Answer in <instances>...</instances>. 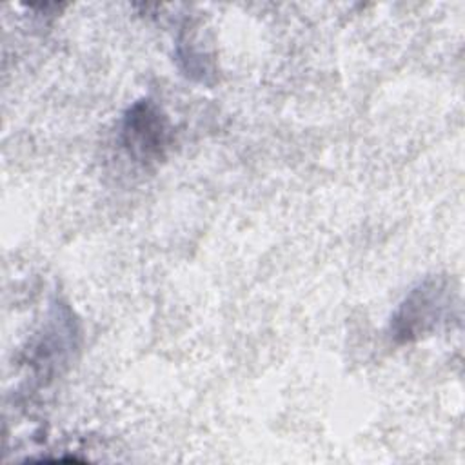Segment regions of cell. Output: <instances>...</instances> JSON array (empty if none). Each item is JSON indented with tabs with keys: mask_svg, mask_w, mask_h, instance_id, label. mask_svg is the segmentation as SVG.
Wrapping results in <instances>:
<instances>
[{
	"mask_svg": "<svg viewBox=\"0 0 465 465\" xmlns=\"http://www.w3.org/2000/svg\"><path fill=\"white\" fill-rule=\"evenodd\" d=\"M124 134L127 147L140 158L160 156L165 147V122L151 104H136L125 116Z\"/></svg>",
	"mask_w": 465,
	"mask_h": 465,
	"instance_id": "cell-1",
	"label": "cell"
}]
</instances>
